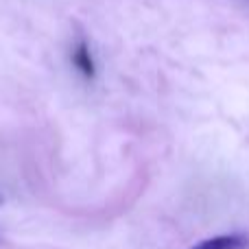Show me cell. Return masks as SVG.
I'll use <instances>...</instances> for the list:
<instances>
[{"mask_svg": "<svg viewBox=\"0 0 249 249\" xmlns=\"http://www.w3.org/2000/svg\"><path fill=\"white\" fill-rule=\"evenodd\" d=\"M249 238L245 234H221V236L208 238L190 249H247Z\"/></svg>", "mask_w": 249, "mask_h": 249, "instance_id": "6da1fadb", "label": "cell"}, {"mask_svg": "<svg viewBox=\"0 0 249 249\" xmlns=\"http://www.w3.org/2000/svg\"><path fill=\"white\" fill-rule=\"evenodd\" d=\"M72 64L74 68L79 70L83 79H94L96 74V68H94V59H92V53H90V46L86 42H79L72 51Z\"/></svg>", "mask_w": 249, "mask_h": 249, "instance_id": "7a4b0ae2", "label": "cell"}]
</instances>
